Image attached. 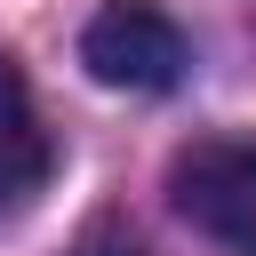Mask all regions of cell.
I'll use <instances>...</instances> for the list:
<instances>
[{
	"label": "cell",
	"instance_id": "obj_1",
	"mask_svg": "<svg viewBox=\"0 0 256 256\" xmlns=\"http://www.w3.org/2000/svg\"><path fill=\"white\" fill-rule=\"evenodd\" d=\"M176 216L224 256H256V136H200L168 160Z\"/></svg>",
	"mask_w": 256,
	"mask_h": 256
},
{
	"label": "cell",
	"instance_id": "obj_3",
	"mask_svg": "<svg viewBox=\"0 0 256 256\" xmlns=\"http://www.w3.org/2000/svg\"><path fill=\"white\" fill-rule=\"evenodd\" d=\"M48 168H56V144L40 128V104H32L24 72L0 56V216H24L48 192Z\"/></svg>",
	"mask_w": 256,
	"mask_h": 256
},
{
	"label": "cell",
	"instance_id": "obj_2",
	"mask_svg": "<svg viewBox=\"0 0 256 256\" xmlns=\"http://www.w3.org/2000/svg\"><path fill=\"white\" fill-rule=\"evenodd\" d=\"M80 64L88 80L104 88H128V96H160L184 80V32L160 0H104L88 24H80Z\"/></svg>",
	"mask_w": 256,
	"mask_h": 256
},
{
	"label": "cell",
	"instance_id": "obj_4",
	"mask_svg": "<svg viewBox=\"0 0 256 256\" xmlns=\"http://www.w3.org/2000/svg\"><path fill=\"white\" fill-rule=\"evenodd\" d=\"M72 256H144V248H136V240H112V232H96V240H80Z\"/></svg>",
	"mask_w": 256,
	"mask_h": 256
}]
</instances>
